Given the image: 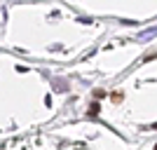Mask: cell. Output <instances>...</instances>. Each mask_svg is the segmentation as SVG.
I'll return each instance as SVG.
<instances>
[{
  "label": "cell",
  "instance_id": "6da1fadb",
  "mask_svg": "<svg viewBox=\"0 0 157 150\" xmlns=\"http://www.w3.org/2000/svg\"><path fill=\"white\" fill-rule=\"evenodd\" d=\"M98 110H101V106H98V101H94V103L89 106V115H98Z\"/></svg>",
  "mask_w": 157,
  "mask_h": 150
},
{
  "label": "cell",
  "instance_id": "7a4b0ae2",
  "mask_svg": "<svg viewBox=\"0 0 157 150\" xmlns=\"http://www.w3.org/2000/svg\"><path fill=\"white\" fill-rule=\"evenodd\" d=\"M94 98H96V101L98 98H105V91L103 89H94Z\"/></svg>",
  "mask_w": 157,
  "mask_h": 150
},
{
  "label": "cell",
  "instance_id": "3957f363",
  "mask_svg": "<svg viewBox=\"0 0 157 150\" xmlns=\"http://www.w3.org/2000/svg\"><path fill=\"white\" fill-rule=\"evenodd\" d=\"M122 98H124V94H120V91H115V94H113V101H115V103H120Z\"/></svg>",
  "mask_w": 157,
  "mask_h": 150
},
{
  "label": "cell",
  "instance_id": "277c9868",
  "mask_svg": "<svg viewBox=\"0 0 157 150\" xmlns=\"http://www.w3.org/2000/svg\"><path fill=\"white\" fill-rule=\"evenodd\" d=\"M152 129H157V124H152Z\"/></svg>",
  "mask_w": 157,
  "mask_h": 150
},
{
  "label": "cell",
  "instance_id": "5b68a950",
  "mask_svg": "<svg viewBox=\"0 0 157 150\" xmlns=\"http://www.w3.org/2000/svg\"><path fill=\"white\" fill-rule=\"evenodd\" d=\"M155 150H157V145H155Z\"/></svg>",
  "mask_w": 157,
  "mask_h": 150
}]
</instances>
